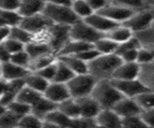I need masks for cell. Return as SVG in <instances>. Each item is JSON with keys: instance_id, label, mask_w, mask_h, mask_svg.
<instances>
[{"instance_id": "obj_2", "label": "cell", "mask_w": 154, "mask_h": 128, "mask_svg": "<svg viewBox=\"0 0 154 128\" xmlns=\"http://www.w3.org/2000/svg\"><path fill=\"white\" fill-rule=\"evenodd\" d=\"M91 95L97 100L101 108H112L123 95L114 86L112 79H101L98 80L92 91Z\"/></svg>"}, {"instance_id": "obj_58", "label": "cell", "mask_w": 154, "mask_h": 128, "mask_svg": "<svg viewBox=\"0 0 154 128\" xmlns=\"http://www.w3.org/2000/svg\"><path fill=\"white\" fill-rule=\"evenodd\" d=\"M2 76V63L0 62V77Z\"/></svg>"}, {"instance_id": "obj_19", "label": "cell", "mask_w": 154, "mask_h": 128, "mask_svg": "<svg viewBox=\"0 0 154 128\" xmlns=\"http://www.w3.org/2000/svg\"><path fill=\"white\" fill-rule=\"evenodd\" d=\"M71 118L58 109L52 110L43 120V127H69Z\"/></svg>"}, {"instance_id": "obj_29", "label": "cell", "mask_w": 154, "mask_h": 128, "mask_svg": "<svg viewBox=\"0 0 154 128\" xmlns=\"http://www.w3.org/2000/svg\"><path fill=\"white\" fill-rule=\"evenodd\" d=\"M93 45L100 54H112V53H116L118 43L112 41L111 39L103 36L98 41H96Z\"/></svg>"}, {"instance_id": "obj_27", "label": "cell", "mask_w": 154, "mask_h": 128, "mask_svg": "<svg viewBox=\"0 0 154 128\" xmlns=\"http://www.w3.org/2000/svg\"><path fill=\"white\" fill-rule=\"evenodd\" d=\"M56 60H57V57L54 53H50V54H45V55L36 57V58H33L30 60L28 69L32 72H36L38 70L47 67V65L52 64Z\"/></svg>"}, {"instance_id": "obj_47", "label": "cell", "mask_w": 154, "mask_h": 128, "mask_svg": "<svg viewBox=\"0 0 154 128\" xmlns=\"http://www.w3.org/2000/svg\"><path fill=\"white\" fill-rule=\"evenodd\" d=\"M100 55V53L96 50V48L94 47V45L88 48V49H86L85 51L81 52L80 54H78L77 56L80 57V58L82 60H83L85 62H86L87 64L89 63V62H91L92 60H94L96 57H98Z\"/></svg>"}, {"instance_id": "obj_60", "label": "cell", "mask_w": 154, "mask_h": 128, "mask_svg": "<svg viewBox=\"0 0 154 128\" xmlns=\"http://www.w3.org/2000/svg\"><path fill=\"white\" fill-rule=\"evenodd\" d=\"M153 26H154V24H153Z\"/></svg>"}, {"instance_id": "obj_43", "label": "cell", "mask_w": 154, "mask_h": 128, "mask_svg": "<svg viewBox=\"0 0 154 128\" xmlns=\"http://www.w3.org/2000/svg\"><path fill=\"white\" fill-rule=\"evenodd\" d=\"M137 62L140 65H146V64H149V63H152V62H154V56L152 54L151 50L149 49V48L140 46L139 48Z\"/></svg>"}, {"instance_id": "obj_51", "label": "cell", "mask_w": 154, "mask_h": 128, "mask_svg": "<svg viewBox=\"0 0 154 128\" xmlns=\"http://www.w3.org/2000/svg\"><path fill=\"white\" fill-rule=\"evenodd\" d=\"M86 2L89 4L94 12H98L101 9H103L106 5H108V0H86Z\"/></svg>"}, {"instance_id": "obj_37", "label": "cell", "mask_w": 154, "mask_h": 128, "mask_svg": "<svg viewBox=\"0 0 154 128\" xmlns=\"http://www.w3.org/2000/svg\"><path fill=\"white\" fill-rule=\"evenodd\" d=\"M7 109L13 114H15L16 116H17L20 118L21 117H23L24 115L28 114L31 112V106L28 104H25L21 101H19L15 99L13 102H11L7 106Z\"/></svg>"}, {"instance_id": "obj_20", "label": "cell", "mask_w": 154, "mask_h": 128, "mask_svg": "<svg viewBox=\"0 0 154 128\" xmlns=\"http://www.w3.org/2000/svg\"><path fill=\"white\" fill-rule=\"evenodd\" d=\"M56 57L58 60L63 62L75 74L88 73V64L77 55H62Z\"/></svg>"}, {"instance_id": "obj_26", "label": "cell", "mask_w": 154, "mask_h": 128, "mask_svg": "<svg viewBox=\"0 0 154 128\" xmlns=\"http://www.w3.org/2000/svg\"><path fill=\"white\" fill-rule=\"evenodd\" d=\"M25 85L30 87L31 89L40 92L42 94H44V92L46 91L48 85H49L50 81H48L47 79L42 77L40 74H38L37 72H32L30 71L26 77L24 78Z\"/></svg>"}, {"instance_id": "obj_31", "label": "cell", "mask_w": 154, "mask_h": 128, "mask_svg": "<svg viewBox=\"0 0 154 128\" xmlns=\"http://www.w3.org/2000/svg\"><path fill=\"white\" fill-rule=\"evenodd\" d=\"M72 10L80 19H85L90 15L94 13L89 4L86 2V0H76L73 1L71 5Z\"/></svg>"}, {"instance_id": "obj_24", "label": "cell", "mask_w": 154, "mask_h": 128, "mask_svg": "<svg viewBox=\"0 0 154 128\" xmlns=\"http://www.w3.org/2000/svg\"><path fill=\"white\" fill-rule=\"evenodd\" d=\"M24 50L28 53L29 57L31 59L36 58V57L45 55V54H50V53H54L51 47L45 42H34L31 41L30 42L26 43Z\"/></svg>"}, {"instance_id": "obj_25", "label": "cell", "mask_w": 154, "mask_h": 128, "mask_svg": "<svg viewBox=\"0 0 154 128\" xmlns=\"http://www.w3.org/2000/svg\"><path fill=\"white\" fill-rule=\"evenodd\" d=\"M57 109L63 114H65L70 118H74L81 116L80 106H79L78 101L76 98L72 97V96L57 104Z\"/></svg>"}, {"instance_id": "obj_36", "label": "cell", "mask_w": 154, "mask_h": 128, "mask_svg": "<svg viewBox=\"0 0 154 128\" xmlns=\"http://www.w3.org/2000/svg\"><path fill=\"white\" fill-rule=\"evenodd\" d=\"M140 42V45L146 48L154 47V26L143 30L142 32L134 34Z\"/></svg>"}, {"instance_id": "obj_57", "label": "cell", "mask_w": 154, "mask_h": 128, "mask_svg": "<svg viewBox=\"0 0 154 128\" xmlns=\"http://www.w3.org/2000/svg\"><path fill=\"white\" fill-rule=\"evenodd\" d=\"M6 111H7V107H6V106H4V105H2L1 103H0V116L3 115Z\"/></svg>"}, {"instance_id": "obj_49", "label": "cell", "mask_w": 154, "mask_h": 128, "mask_svg": "<svg viewBox=\"0 0 154 128\" xmlns=\"http://www.w3.org/2000/svg\"><path fill=\"white\" fill-rule=\"evenodd\" d=\"M20 0H0V9L6 11H17Z\"/></svg>"}, {"instance_id": "obj_32", "label": "cell", "mask_w": 154, "mask_h": 128, "mask_svg": "<svg viewBox=\"0 0 154 128\" xmlns=\"http://www.w3.org/2000/svg\"><path fill=\"white\" fill-rule=\"evenodd\" d=\"M74 75H75V73L72 70L70 69L63 62H61L60 60L57 59L56 72L52 81L60 82V83H67Z\"/></svg>"}, {"instance_id": "obj_52", "label": "cell", "mask_w": 154, "mask_h": 128, "mask_svg": "<svg viewBox=\"0 0 154 128\" xmlns=\"http://www.w3.org/2000/svg\"><path fill=\"white\" fill-rule=\"evenodd\" d=\"M11 58V53L7 50V48L5 47V45L1 43L0 45V62L3 63H6V62L10 61Z\"/></svg>"}, {"instance_id": "obj_34", "label": "cell", "mask_w": 154, "mask_h": 128, "mask_svg": "<svg viewBox=\"0 0 154 128\" xmlns=\"http://www.w3.org/2000/svg\"><path fill=\"white\" fill-rule=\"evenodd\" d=\"M17 127H25V128H41L43 127V120L37 116H35L31 112L24 115L19 121Z\"/></svg>"}, {"instance_id": "obj_15", "label": "cell", "mask_w": 154, "mask_h": 128, "mask_svg": "<svg viewBox=\"0 0 154 128\" xmlns=\"http://www.w3.org/2000/svg\"><path fill=\"white\" fill-rule=\"evenodd\" d=\"M83 20L86 23H88L92 28H94L95 30H97L98 32L102 34L107 33L108 31H109L113 27H116V25L119 24L111 20L108 17H106L105 16L101 15L98 12H94L93 14L90 15L88 17H86Z\"/></svg>"}, {"instance_id": "obj_9", "label": "cell", "mask_w": 154, "mask_h": 128, "mask_svg": "<svg viewBox=\"0 0 154 128\" xmlns=\"http://www.w3.org/2000/svg\"><path fill=\"white\" fill-rule=\"evenodd\" d=\"M112 81L125 97L134 98L140 92L149 90L140 78L131 79V80H112Z\"/></svg>"}, {"instance_id": "obj_59", "label": "cell", "mask_w": 154, "mask_h": 128, "mask_svg": "<svg viewBox=\"0 0 154 128\" xmlns=\"http://www.w3.org/2000/svg\"><path fill=\"white\" fill-rule=\"evenodd\" d=\"M73 1H76V0H73Z\"/></svg>"}, {"instance_id": "obj_54", "label": "cell", "mask_w": 154, "mask_h": 128, "mask_svg": "<svg viewBox=\"0 0 154 128\" xmlns=\"http://www.w3.org/2000/svg\"><path fill=\"white\" fill-rule=\"evenodd\" d=\"M47 3L54 4V5H61V6H71L73 0H45Z\"/></svg>"}, {"instance_id": "obj_6", "label": "cell", "mask_w": 154, "mask_h": 128, "mask_svg": "<svg viewBox=\"0 0 154 128\" xmlns=\"http://www.w3.org/2000/svg\"><path fill=\"white\" fill-rule=\"evenodd\" d=\"M103 36L104 34L92 28L83 19L78 20L76 23H74L70 27V38H71V39H76V41H81L94 45V42Z\"/></svg>"}, {"instance_id": "obj_33", "label": "cell", "mask_w": 154, "mask_h": 128, "mask_svg": "<svg viewBox=\"0 0 154 128\" xmlns=\"http://www.w3.org/2000/svg\"><path fill=\"white\" fill-rule=\"evenodd\" d=\"M134 99L142 110L154 108V91L150 89L140 92V95L135 96Z\"/></svg>"}, {"instance_id": "obj_55", "label": "cell", "mask_w": 154, "mask_h": 128, "mask_svg": "<svg viewBox=\"0 0 154 128\" xmlns=\"http://www.w3.org/2000/svg\"><path fill=\"white\" fill-rule=\"evenodd\" d=\"M7 85H8V81L5 80L4 78L0 77V96H1V95L6 91Z\"/></svg>"}, {"instance_id": "obj_56", "label": "cell", "mask_w": 154, "mask_h": 128, "mask_svg": "<svg viewBox=\"0 0 154 128\" xmlns=\"http://www.w3.org/2000/svg\"><path fill=\"white\" fill-rule=\"evenodd\" d=\"M144 3H146V6L154 9V0H144Z\"/></svg>"}, {"instance_id": "obj_45", "label": "cell", "mask_w": 154, "mask_h": 128, "mask_svg": "<svg viewBox=\"0 0 154 128\" xmlns=\"http://www.w3.org/2000/svg\"><path fill=\"white\" fill-rule=\"evenodd\" d=\"M56 65H57V60L55 62H54L52 64L47 65V67H45L40 70H38V71H36V72L38 74H40L42 77L47 79L48 81L51 82L52 80H54L55 72H56Z\"/></svg>"}, {"instance_id": "obj_42", "label": "cell", "mask_w": 154, "mask_h": 128, "mask_svg": "<svg viewBox=\"0 0 154 128\" xmlns=\"http://www.w3.org/2000/svg\"><path fill=\"white\" fill-rule=\"evenodd\" d=\"M109 3L120 5L124 7H128L134 10H140V9L146 8L144 0H108Z\"/></svg>"}, {"instance_id": "obj_1", "label": "cell", "mask_w": 154, "mask_h": 128, "mask_svg": "<svg viewBox=\"0 0 154 128\" xmlns=\"http://www.w3.org/2000/svg\"><path fill=\"white\" fill-rule=\"evenodd\" d=\"M121 63V58L116 53L100 54L88 63V73L97 80L111 79L113 71Z\"/></svg>"}, {"instance_id": "obj_14", "label": "cell", "mask_w": 154, "mask_h": 128, "mask_svg": "<svg viewBox=\"0 0 154 128\" xmlns=\"http://www.w3.org/2000/svg\"><path fill=\"white\" fill-rule=\"evenodd\" d=\"M112 109L118 116H120L121 118L133 115H139L142 112V109L134 98L125 97V96H123Z\"/></svg>"}, {"instance_id": "obj_16", "label": "cell", "mask_w": 154, "mask_h": 128, "mask_svg": "<svg viewBox=\"0 0 154 128\" xmlns=\"http://www.w3.org/2000/svg\"><path fill=\"white\" fill-rule=\"evenodd\" d=\"M76 99L79 103V106H80L81 116L82 117L95 118V117L97 116L98 113L101 111V109H102L100 104L97 102V100L91 95Z\"/></svg>"}, {"instance_id": "obj_46", "label": "cell", "mask_w": 154, "mask_h": 128, "mask_svg": "<svg viewBox=\"0 0 154 128\" xmlns=\"http://www.w3.org/2000/svg\"><path fill=\"white\" fill-rule=\"evenodd\" d=\"M140 116L146 127L154 128V108L142 110V112L140 113Z\"/></svg>"}, {"instance_id": "obj_23", "label": "cell", "mask_w": 154, "mask_h": 128, "mask_svg": "<svg viewBox=\"0 0 154 128\" xmlns=\"http://www.w3.org/2000/svg\"><path fill=\"white\" fill-rule=\"evenodd\" d=\"M93 45L88 42L76 41V39H70L65 43L64 46L61 48L60 51L57 53L56 56H62V55H78L81 52L85 51L88 48L92 47Z\"/></svg>"}, {"instance_id": "obj_40", "label": "cell", "mask_w": 154, "mask_h": 128, "mask_svg": "<svg viewBox=\"0 0 154 128\" xmlns=\"http://www.w3.org/2000/svg\"><path fill=\"white\" fill-rule=\"evenodd\" d=\"M20 118L7 109V111L0 116V127H17Z\"/></svg>"}, {"instance_id": "obj_39", "label": "cell", "mask_w": 154, "mask_h": 128, "mask_svg": "<svg viewBox=\"0 0 154 128\" xmlns=\"http://www.w3.org/2000/svg\"><path fill=\"white\" fill-rule=\"evenodd\" d=\"M69 127H76V128H93L98 127L97 123L95 121V118H89L85 117H77L71 118Z\"/></svg>"}, {"instance_id": "obj_18", "label": "cell", "mask_w": 154, "mask_h": 128, "mask_svg": "<svg viewBox=\"0 0 154 128\" xmlns=\"http://www.w3.org/2000/svg\"><path fill=\"white\" fill-rule=\"evenodd\" d=\"M30 72V70L26 68L20 67L11 61L2 64V78L7 81L15 80V79H23Z\"/></svg>"}, {"instance_id": "obj_17", "label": "cell", "mask_w": 154, "mask_h": 128, "mask_svg": "<svg viewBox=\"0 0 154 128\" xmlns=\"http://www.w3.org/2000/svg\"><path fill=\"white\" fill-rule=\"evenodd\" d=\"M46 3L45 0H20L17 13L23 17L42 14Z\"/></svg>"}, {"instance_id": "obj_30", "label": "cell", "mask_w": 154, "mask_h": 128, "mask_svg": "<svg viewBox=\"0 0 154 128\" xmlns=\"http://www.w3.org/2000/svg\"><path fill=\"white\" fill-rule=\"evenodd\" d=\"M139 78L148 89L154 91V62L140 65V73Z\"/></svg>"}, {"instance_id": "obj_4", "label": "cell", "mask_w": 154, "mask_h": 128, "mask_svg": "<svg viewBox=\"0 0 154 128\" xmlns=\"http://www.w3.org/2000/svg\"><path fill=\"white\" fill-rule=\"evenodd\" d=\"M43 14L49 19L52 23L63 24L71 26L76 23L80 19L72 10L71 6H61L54 4L46 3Z\"/></svg>"}, {"instance_id": "obj_44", "label": "cell", "mask_w": 154, "mask_h": 128, "mask_svg": "<svg viewBox=\"0 0 154 128\" xmlns=\"http://www.w3.org/2000/svg\"><path fill=\"white\" fill-rule=\"evenodd\" d=\"M3 45H5L7 50L11 53V55L14 54L16 52L23 50L25 47V45H23V42H20L17 41V39H13V38H10V37H8L5 39V42H3Z\"/></svg>"}, {"instance_id": "obj_35", "label": "cell", "mask_w": 154, "mask_h": 128, "mask_svg": "<svg viewBox=\"0 0 154 128\" xmlns=\"http://www.w3.org/2000/svg\"><path fill=\"white\" fill-rule=\"evenodd\" d=\"M9 37L23 42V45H26V43L32 41V34L29 33L25 29L21 28L20 25H17L10 28V35H9Z\"/></svg>"}, {"instance_id": "obj_11", "label": "cell", "mask_w": 154, "mask_h": 128, "mask_svg": "<svg viewBox=\"0 0 154 128\" xmlns=\"http://www.w3.org/2000/svg\"><path fill=\"white\" fill-rule=\"evenodd\" d=\"M140 65L138 62H122L114 70L112 80H131L140 77Z\"/></svg>"}, {"instance_id": "obj_41", "label": "cell", "mask_w": 154, "mask_h": 128, "mask_svg": "<svg viewBox=\"0 0 154 128\" xmlns=\"http://www.w3.org/2000/svg\"><path fill=\"white\" fill-rule=\"evenodd\" d=\"M30 60H31V58H30L28 53L26 52L24 49L12 54L11 58H10V61L12 62V63H14L17 65H20V67L26 68H28Z\"/></svg>"}, {"instance_id": "obj_22", "label": "cell", "mask_w": 154, "mask_h": 128, "mask_svg": "<svg viewBox=\"0 0 154 128\" xmlns=\"http://www.w3.org/2000/svg\"><path fill=\"white\" fill-rule=\"evenodd\" d=\"M57 108V104L52 102L50 99L45 97L43 95L41 98H39L36 102L31 106V113L34 114L35 116L40 118L41 120H44L48 114L51 112L52 110Z\"/></svg>"}, {"instance_id": "obj_53", "label": "cell", "mask_w": 154, "mask_h": 128, "mask_svg": "<svg viewBox=\"0 0 154 128\" xmlns=\"http://www.w3.org/2000/svg\"><path fill=\"white\" fill-rule=\"evenodd\" d=\"M10 28L11 27H7V26L0 27V45L5 42V39L9 37V35H10Z\"/></svg>"}, {"instance_id": "obj_5", "label": "cell", "mask_w": 154, "mask_h": 128, "mask_svg": "<svg viewBox=\"0 0 154 128\" xmlns=\"http://www.w3.org/2000/svg\"><path fill=\"white\" fill-rule=\"evenodd\" d=\"M134 34L150 28L154 24V9L146 7L137 10L124 23Z\"/></svg>"}, {"instance_id": "obj_13", "label": "cell", "mask_w": 154, "mask_h": 128, "mask_svg": "<svg viewBox=\"0 0 154 128\" xmlns=\"http://www.w3.org/2000/svg\"><path fill=\"white\" fill-rule=\"evenodd\" d=\"M95 121L98 127L105 128H118L121 127V117L111 108L101 109L95 117Z\"/></svg>"}, {"instance_id": "obj_10", "label": "cell", "mask_w": 154, "mask_h": 128, "mask_svg": "<svg viewBox=\"0 0 154 128\" xmlns=\"http://www.w3.org/2000/svg\"><path fill=\"white\" fill-rule=\"evenodd\" d=\"M51 24L54 23L42 13V14H37L31 16L23 17L19 25L33 35L49 28Z\"/></svg>"}, {"instance_id": "obj_21", "label": "cell", "mask_w": 154, "mask_h": 128, "mask_svg": "<svg viewBox=\"0 0 154 128\" xmlns=\"http://www.w3.org/2000/svg\"><path fill=\"white\" fill-rule=\"evenodd\" d=\"M105 37H107L109 39H111L112 41L116 42V43H122L126 41H128L129 39H131L134 36V33L132 32V30L130 28L127 27L124 24H118L116 27H113L109 31H108L107 33L104 34Z\"/></svg>"}, {"instance_id": "obj_28", "label": "cell", "mask_w": 154, "mask_h": 128, "mask_svg": "<svg viewBox=\"0 0 154 128\" xmlns=\"http://www.w3.org/2000/svg\"><path fill=\"white\" fill-rule=\"evenodd\" d=\"M42 96H43L42 92L35 91V90L31 89L30 87L25 85L23 89L17 92L16 99L19 101H21V102H23L25 104L32 106L39 98H41Z\"/></svg>"}, {"instance_id": "obj_50", "label": "cell", "mask_w": 154, "mask_h": 128, "mask_svg": "<svg viewBox=\"0 0 154 128\" xmlns=\"http://www.w3.org/2000/svg\"><path fill=\"white\" fill-rule=\"evenodd\" d=\"M16 97H17L16 92H12L11 90H9L7 88L6 91L1 95V96H0V103L7 107L9 104H10L11 102H13V101L16 99Z\"/></svg>"}, {"instance_id": "obj_48", "label": "cell", "mask_w": 154, "mask_h": 128, "mask_svg": "<svg viewBox=\"0 0 154 128\" xmlns=\"http://www.w3.org/2000/svg\"><path fill=\"white\" fill-rule=\"evenodd\" d=\"M139 48H132V49L123 51L118 56L120 57L122 62H137Z\"/></svg>"}, {"instance_id": "obj_3", "label": "cell", "mask_w": 154, "mask_h": 128, "mask_svg": "<svg viewBox=\"0 0 154 128\" xmlns=\"http://www.w3.org/2000/svg\"><path fill=\"white\" fill-rule=\"evenodd\" d=\"M97 81V79L92 76L90 73H82L75 74L66 84L72 97L80 98L90 95Z\"/></svg>"}, {"instance_id": "obj_7", "label": "cell", "mask_w": 154, "mask_h": 128, "mask_svg": "<svg viewBox=\"0 0 154 128\" xmlns=\"http://www.w3.org/2000/svg\"><path fill=\"white\" fill-rule=\"evenodd\" d=\"M70 27L71 26L69 25L54 23L48 28L49 45L55 55H57V53L60 51L65 43L71 39L70 38Z\"/></svg>"}, {"instance_id": "obj_38", "label": "cell", "mask_w": 154, "mask_h": 128, "mask_svg": "<svg viewBox=\"0 0 154 128\" xmlns=\"http://www.w3.org/2000/svg\"><path fill=\"white\" fill-rule=\"evenodd\" d=\"M121 127L124 128H146V124L139 115L125 117L121 118Z\"/></svg>"}, {"instance_id": "obj_12", "label": "cell", "mask_w": 154, "mask_h": 128, "mask_svg": "<svg viewBox=\"0 0 154 128\" xmlns=\"http://www.w3.org/2000/svg\"><path fill=\"white\" fill-rule=\"evenodd\" d=\"M44 96L50 99L52 102L58 104L65 99L71 97L68 86L66 83L51 81L49 83L46 91L44 92Z\"/></svg>"}, {"instance_id": "obj_8", "label": "cell", "mask_w": 154, "mask_h": 128, "mask_svg": "<svg viewBox=\"0 0 154 128\" xmlns=\"http://www.w3.org/2000/svg\"><path fill=\"white\" fill-rule=\"evenodd\" d=\"M137 10H134V9H131L128 7L109 3L103 9L98 11V13L105 16L106 17H108L111 20L114 21V22L121 24L124 23Z\"/></svg>"}]
</instances>
